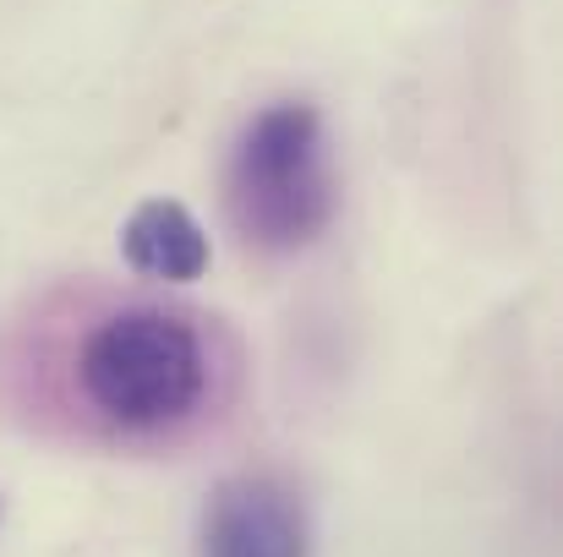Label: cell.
Returning a JSON list of instances; mask_svg holds the SVG:
<instances>
[{
  "mask_svg": "<svg viewBox=\"0 0 563 557\" xmlns=\"http://www.w3.org/2000/svg\"><path fill=\"white\" fill-rule=\"evenodd\" d=\"M77 388L88 410L115 432H165L202 404L208 388L202 334L181 312L121 307L82 339Z\"/></svg>",
  "mask_w": 563,
  "mask_h": 557,
  "instance_id": "1",
  "label": "cell"
},
{
  "mask_svg": "<svg viewBox=\"0 0 563 557\" xmlns=\"http://www.w3.org/2000/svg\"><path fill=\"white\" fill-rule=\"evenodd\" d=\"M230 219L268 252H296L334 219V170L323 121L307 104L263 110L230 154Z\"/></svg>",
  "mask_w": 563,
  "mask_h": 557,
  "instance_id": "2",
  "label": "cell"
},
{
  "mask_svg": "<svg viewBox=\"0 0 563 557\" xmlns=\"http://www.w3.org/2000/svg\"><path fill=\"white\" fill-rule=\"evenodd\" d=\"M301 498L279 476H230L202 514V557H307Z\"/></svg>",
  "mask_w": 563,
  "mask_h": 557,
  "instance_id": "3",
  "label": "cell"
},
{
  "mask_svg": "<svg viewBox=\"0 0 563 557\" xmlns=\"http://www.w3.org/2000/svg\"><path fill=\"white\" fill-rule=\"evenodd\" d=\"M121 252H126V263L137 274L165 279V285H187V279H197L208 268V235H202V224L191 219L181 202H170V197H154V202H143L126 219Z\"/></svg>",
  "mask_w": 563,
  "mask_h": 557,
  "instance_id": "4",
  "label": "cell"
}]
</instances>
